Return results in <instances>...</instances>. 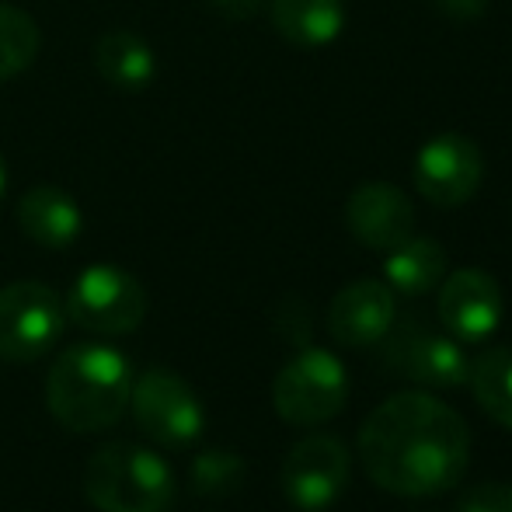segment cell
I'll use <instances>...</instances> for the list:
<instances>
[{"label":"cell","mask_w":512,"mask_h":512,"mask_svg":"<svg viewBox=\"0 0 512 512\" xmlns=\"http://www.w3.org/2000/svg\"><path fill=\"white\" fill-rule=\"evenodd\" d=\"M18 223L28 241H35L39 248L60 251L81 237L84 213L70 192L56 189V185H39V189L21 196Z\"/></svg>","instance_id":"obj_14"},{"label":"cell","mask_w":512,"mask_h":512,"mask_svg":"<svg viewBox=\"0 0 512 512\" xmlns=\"http://www.w3.org/2000/svg\"><path fill=\"white\" fill-rule=\"evenodd\" d=\"M467 384L481 411L512 429V349L495 345V349L478 352V359L467 370Z\"/></svg>","instance_id":"obj_18"},{"label":"cell","mask_w":512,"mask_h":512,"mask_svg":"<svg viewBox=\"0 0 512 512\" xmlns=\"http://www.w3.org/2000/svg\"><path fill=\"white\" fill-rule=\"evenodd\" d=\"M67 307L46 283L21 279L0 290V363H32L63 335Z\"/></svg>","instance_id":"obj_7"},{"label":"cell","mask_w":512,"mask_h":512,"mask_svg":"<svg viewBox=\"0 0 512 512\" xmlns=\"http://www.w3.org/2000/svg\"><path fill=\"white\" fill-rule=\"evenodd\" d=\"M129 411H133L143 436H150L157 446H168V450H185L206 429V411L199 394L189 387V380L164 370V366H150L140 377H133Z\"/></svg>","instance_id":"obj_5"},{"label":"cell","mask_w":512,"mask_h":512,"mask_svg":"<svg viewBox=\"0 0 512 512\" xmlns=\"http://www.w3.org/2000/svg\"><path fill=\"white\" fill-rule=\"evenodd\" d=\"M485 178L481 147L464 133H439L415 157V189L432 206H464Z\"/></svg>","instance_id":"obj_8"},{"label":"cell","mask_w":512,"mask_h":512,"mask_svg":"<svg viewBox=\"0 0 512 512\" xmlns=\"http://www.w3.org/2000/svg\"><path fill=\"white\" fill-rule=\"evenodd\" d=\"M276 324H279V331H283L286 342L300 345V349L310 342V310H307L304 300H297V297L286 300L276 314Z\"/></svg>","instance_id":"obj_22"},{"label":"cell","mask_w":512,"mask_h":512,"mask_svg":"<svg viewBox=\"0 0 512 512\" xmlns=\"http://www.w3.org/2000/svg\"><path fill=\"white\" fill-rule=\"evenodd\" d=\"M345 223L359 244L373 251H391L415 230V206L398 185L366 182L345 203Z\"/></svg>","instance_id":"obj_12"},{"label":"cell","mask_w":512,"mask_h":512,"mask_svg":"<svg viewBox=\"0 0 512 512\" xmlns=\"http://www.w3.org/2000/svg\"><path fill=\"white\" fill-rule=\"evenodd\" d=\"M192 488L206 499H223L234 495L244 485V460L230 450H206L192 464Z\"/></svg>","instance_id":"obj_20"},{"label":"cell","mask_w":512,"mask_h":512,"mask_svg":"<svg viewBox=\"0 0 512 512\" xmlns=\"http://www.w3.org/2000/svg\"><path fill=\"white\" fill-rule=\"evenodd\" d=\"M133 370L108 345H70L46 380L49 415L70 432L112 429L129 408Z\"/></svg>","instance_id":"obj_2"},{"label":"cell","mask_w":512,"mask_h":512,"mask_svg":"<svg viewBox=\"0 0 512 512\" xmlns=\"http://www.w3.org/2000/svg\"><path fill=\"white\" fill-rule=\"evenodd\" d=\"M63 307H67V317L77 328L115 338L129 335L143 324L147 290L140 286V279L129 276L119 265H88L74 279Z\"/></svg>","instance_id":"obj_6"},{"label":"cell","mask_w":512,"mask_h":512,"mask_svg":"<svg viewBox=\"0 0 512 512\" xmlns=\"http://www.w3.org/2000/svg\"><path fill=\"white\" fill-rule=\"evenodd\" d=\"M439 324L457 342H485L502 321V290L488 272L460 269L439 283Z\"/></svg>","instance_id":"obj_11"},{"label":"cell","mask_w":512,"mask_h":512,"mask_svg":"<svg viewBox=\"0 0 512 512\" xmlns=\"http://www.w3.org/2000/svg\"><path fill=\"white\" fill-rule=\"evenodd\" d=\"M4 192H7V164H4V157H0V199H4Z\"/></svg>","instance_id":"obj_25"},{"label":"cell","mask_w":512,"mask_h":512,"mask_svg":"<svg viewBox=\"0 0 512 512\" xmlns=\"http://www.w3.org/2000/svg\"><path fill=\"white\" fill-rule=\"evenodd\" d=\"M276 32L293 46H328L345 28L342 0H269Z\"/></svg>","instance_id":"obj_16"},{"label":"cell","mask_w":512,"mask_h":512,"mask_svg":"<svg viewBox=\"0 0 512 512\" xmlns=\"http://www.w3.org/2000/svg\"><path fill=\"white\" fill-rule=\"evenodd\" d=\"M84 495L98 512H168L175 502V474L147 446L105 443L88 460Z\"/></svg>","instance_id":"obj_3"},{"label":"cell","mask_w":512,"mask_h":512,"mask_svg":"<svg viewBox=\"0 0 512 512\" xmlns=\"http://www.w3.org/2000/svg\"><path fill=\"white\" fill-rule=\"evenodd\" d=\"M345 398H349L345 363L317 345H304L272 384L276 415L290 425H304V429L331 422L345 408Z\"/></svg>","instance_id":"obj_4"},{"label":"cell","mask_w":512,"mask_h":512,"mask_svg":"<svg viewBox=\"0 0 512 512\" xmlns=\"http://www.w3.org/2000/svg\"><path fill=\"white\" fill-rule=\"evenodd\" d=\"M206 4L213 7L216 14L230 18V21H248V18H255V14L262 11L265 0H206Z\"/></svg>","instance_id":"obj_24"},{"label":"cell","mask_w":512,"mask_h":512,"mask_svg":"<svg viewBox=\"0 0 512 512\" xmlns=\"http://www.w3.org/2000/svg\"><path fill=\"white\" fill-rule=\"evenodd\" d=\"M432 4H436L439 11H443L446 18H453V21H478L481 14L488 11V4H492V0H432Z\"/></svg>","instance_id":"obj_23"},{"label":"cell","mask_w":512,"mask_h":512,"mask_svg":"<svg viewBox=\"0 0 512 512\" xmlns=\"http://www.w3.org/2000/svg\"><path fill=\"white\" fill-rule=\"evenodd\" d=\"M457 512H512V485L492 481V485H478L460 499Z\"/></svg>","instance_id":"obj_21"},{"label":"cell","mask_w":512,"mask_h":512,"mask_svg":"<svg viewBox=\"0 0 512 512\" xmlns=\"http://www.w3.org/2000/svg\"><path fill=\"white\" fill-rule=\"evenodd\" d=\"M349 485V450L335 436H307L283 460V492L304 512L328 509Z\"/></svg>","instance_id":"obj_10"},{"label":"cell","mask_w":512,"mask_h":512,"mask_svg":"<svg viewBox=\"0 0 512 512\" xmlns=\"http://www.w3.org/2000/svg\"><path fill=\"white\" fill-rule=\"evenodd\" d=\"M384 363L398 377L415 380L422 387H436V391H453V387L467 384V370H471L457 338L432 335L418 321H405L387 338Z\"/></svg>","instance_id":"obj_9"},{"label":"cell","mask_w":512,"mask_h":512,"mask_svg":"<svg viewBox=\"0 0 512 512\" xmlns=\"http://www.w3.org/2000/svg\"><path fill=\"white\" fill-rule=\"evenodd\" d=\"M359 460L373 485L425 499L450 492L471 460L464 415L425 391H401L370 411L359 429Z\"/></svg>","instance_id":"obj_1"},{"label":"cell","mask_w":512,"mask_h":512,"mask_svg":"<svg viewBox=\"0 0 512 512\" xmlns=\"http://www.w3.org/2000/svg\"><path fill=\"white\" fill-rule=\"evenodd\" d=\"M394 317H398V304H394L391 286L380 279H359L335 293L328 307V331L338 345L366 349L387 338Z\"/></svg>","instance_id":"obj_13"},{"label":"cell","mask_w":512,"mask_h":512,"mask_svg":"<svg viewBox=\"0 0 512 512\" xmlns=\"http://www.w3.org/2000/svg\"><path fill=\"white\" fill-rule=\"evenodd\" d=\"M95 67L108 88L136 95V91L150 88L157 60H154V49L136 32H129V28H112V32L98 35Z\"/></svg>","instance_id":"obj_15"},{"label":"cell","mask_w":512,"mask_h":512,"mask_svg":"<svg viewBox=\"0 0 512 512\" xmlns=\"http://www.w3.org/2000/svg\"><path fill=\"white\" fill-rule=\"evenodd\" d=\"M39 56V25L32 14L0 4V81L18 77Z\"/></svg>","instance_id":"obj_19"},{"label":"cell","mask_w":512,"mask_h":512,"mask_svg":"<svg viewBox=\"0 0 512 512\" xmlns=\"http://www.w3.org/2000/svg\"><path fill=\"white\" fill-rule=\"evenodd\" d=\"M387 286L405 297H422V293L436 290L446 276V251L432 237H408L398 248L387 251L384 262Z\"/></svg>","instance_id":"obj_17"}]
</instances>
